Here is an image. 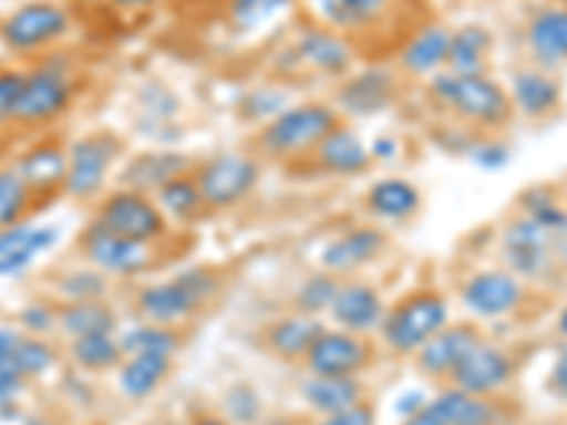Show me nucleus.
Wrapping results in <instances>:
<instances>
[{
	"instance_id": "f257e3e1",
	"label": "nucleus",
	"mask_w": 567,
	"mask_h": 425,
	"mask_svg": "<svg viewBox=\"0 0 567 425\" xmlns=\"http://www.w3.org/2000/svg\"><path fill=\"white\" fill-rule=\"evenodd\" d=\"M425 94L434 108L457 116L460 123L477 131H499L511 123L514 105L508 91L485 74H454L443 69L429 77Z\"/></svg>"
},
{
	"instance_id": "f03ea898",
	"label": "nucleus",
	"mask_w": 567,
	"mask_h": 425,
	"mask_svg": "<svg viewBox=\"0 0 567 425\" xmlns=\"http://www.w3.org/2000/svg\"><path fill=\"white\" fill-rule=\"evenodd\" d=\"M341 123L343 116L336 105L307 100V103L284 108L276 120L261 125L252 136V145H256V154L267 159L301 162L310 159L323 136L332 134Z\"/></svg>"
},
{
	"instance_id": "7ed1b4c3",
	"label": "nucleus",
	"mask_w": 567,
	"mask_h": 425,
	"mask_svg": "<svg viewBox=\"0 0 567 425\" xmlns=\"http://www.w3.org/2000/svg\"><path fill=\"white\" fill-rule=\"evenodd\" d=\"M221 281L210 267H187L165 281L145 283L136 292V312L142 321L159 323V326H179L190 321L216 298Z\"/></svg>"
},
{
	"instance_id": "20e7f679",
	"label": "nucleus",
	"mask_w": 567,
	"mask_h": 425,
	"mask_svg": "<svg viewBox=\"0 0 567 425\" xmlns=\"http://www.w3.org/2000/svg\"><path fill=\"white\" fill-rule=\"evenodd\" d=\"M452 310L449 298L437 290H414L389 307L381 323V338L394 354L414 357L423 343L432 341L440 329L449 326Z\"/></svg>"
},
{
	"instance_id": "39448f33",
	"label": "nucleus",
	"mask_w": 567,
	"mask_h": 425,
	"mask_svg": "<svg viewBox=\"0 0 567 425\" xmlns=\"http://www.w3.org/2000/svg\"><path fill=\"white\" fill-rule=\"evenodd\" d=\"M207 210H230L250 199L261 182V159L247 151H225L194 168Z\"/></svg>"
},
{
	"instance_id": "423d86ee",
	"label": "nucleus",
	"mask_w": 567,
	"mask_h": 425,
	"mask_svg": "<svg viewBox=\"0 0 567 425\" xmlns=\"http://www.w3.org/2000/svg\"><path fill=\"white\" fill-rule=\"evenodd\" d=\"M94 221L103 225L105 230L123 236V239L154 247L168 232V219H165V212L156 205L154 196L128 190V187H116V190L105 194L94 210Z\"/></svg>"
},
{
	"instance_id": "0eeeda50",
	"label": "nucleus",
	"mask_w": 567,
	"mask_h": 425,
	"mask_svg": "<svg viewBox=\"0 0 567 425\" xmlns=\"http://www.w3.org/2000/svg\"><path fill=\"white\" fill-rule=\"evenodd\" d=\"M120 154H123V142L111 131H94L71 142L63 194L71 199H94L103 194Z\"/></svg>"
},
{
	"instance_id": "6e6552de",
	"label": "nucleus",
	"mask_w": 567,
	"mask_h": 425,
	"mask_svg": "<svg viewBox=\"0 0 567 425\" xmlns=\"http://www.w3.org/2000/svg\"><path fill=\"white\" fill-rule=\"evenodd\" d=\"M503 258L508 270L516 278L530 283H548L559 278L550 256V232L534 221L530 216L519 212L514 221H508L503 232Z\"/></svg>"
},
{
	"instance_id": "1a4fd4ad",
	"label": "nucleus",
	"mask_w": 567,
	"mask_h": 425,
	"mask_svg": "<svg viewBox=\"0 0 567 425\" xmlns=\"http://www.w3.org/2000/svg\"><path fill=\"white\" fill-rule=\"evenodd\" d=\"M71 29L69 9L52 0H32L14 9L0 23V38L12 52H40L45 45L58 43Z\"/></svg>"
},
{
	"instance_id": "9d476101",
	"label": "nucleus",
	"mask_w": 567,
	"mask_h": 425,
	"mask_svg": "<svg viewBox=\"0 0 567 425\" xmlns=\"http://www.w3.org/2000/svg\"><path fill=\"white\" fill-rule=\"evenodd\" d=\"M74 103V83L63 65H40L27 71L23 89H20L18 105H14V120L23 125H40L49 120H58Z\"/></svg>"
},
{
	"instance_id": "9b49d317",
	"label": "nucleus",
	"mask_w": 567,
	"mask_h": 425,
	"mask_svg": "<svg viewBox=\"0 0 567 425\" xmlns=\"http://www.w3.org/2000/svg\"><path fill=\"white\" fill-rule=\"evenodd\" d=\"M80 250L91 267H97L105 276L136 278L154 267V245H140V241L123 239L116 232L105 230L103 225L91 221L80 236Z\"/></svg>"
},
{
	"instance_id": "f8f14e48",
	"label": "nucleus",
	"mask_w": 567,
	"mask_h": 425,
	"mask_svg": "<svg viewBox=\"0 0 567 425\" xmlns=\"http://www.w3.org/2000/svg\"><path fill=\"white\" fill-rule=\"evenodd\" d=\"M516 372H519V363H516L514 352L483 338L454 369L449 386H457L471 394H485V397H499V392L514 383Z\"/></svg>"
},
{
	"instance_id": "ddd939ff",
	"label": "nucleus",
	"mask_w": 567,
	"mask_h": 425,
	"mask_svg": "<svg viewBox=\"0 0 567 425\" xmlns=\"http://www.w3.org/2000/svg\"><path fill=\"white\" fill-rule=\"evenodd\" d=\"M312 23L343 34L354 43L392 18L398 0H298Z\"/></svg>"
},
{
	"instance_id": "4468645a",
	"label": "nucleus",
	"mask_w": 567,
	"mask_h": 425,
	"mask_svg": "<svg viewBox=\"0 0 567 425\" xmlns=\"http://www.w3.org/2000/svg\"><path fill=\"white\" fill-rule=\"evenodd\" d=\"M460 301L471 315L499 321L525 301V281L511 270H477L460 283Z\"/></svg>"
},
{
	"instance_id": "2eb2a0df",
	"label": "nucleus",
	"mask_w": 567,
	"mask_h": 425,
	"mask_svg": "<svg viewBox=\"0 0 567 425\" xmlns=\"http://www.w3.org/2000/svg\"><path fill=\"white\" fill-rule=\"evenodd\" d=\"M290 49L298 60V69H307L327 80H343L352 74L354 54H358V45L352 40L318 23L303 27Z\"/></svg>"
},
{
	"instance_id": "dca6fc26",
	"label": "nucleus",
	"mask_w": 567,
	"mask_h": 425,
	"mask_svg": "<svg viewBox=\"0 0 567 425\" xmlns=\"http://www.w3.org/2000/svg\"><path fill=\"white\" fill-rule=\"evenodd\" d=\"M372 357L367 335H354L347 329H323L316 346L303 357V366L321 377H361L372 366Z\"/></svg>"
},
{
	"instance_id": "f3484780",
	"label": "nucleus",
	"mask_w": 567,
	"mask_h": 425,
	"mask_svg": "<svg viewBox=\"0 0 567 425\" xmlns=\"http://www.w3.org/2000/svg\"><path fill=\"white\" fill-rule=\"evenodd\" d=\"M398 100V77L394 71L383 65H369V69L354 71L338 83L336 91V108L341 116H378Z\"/></svg>"
},
{
	"instance_id": "a211bd4d",
	"label": "nucleus",
	"mask_w": 567,
	"mask_h": 425,
	"mask_svg": "<svg viewBox=\"0 0 567 425\" xmlns=\"http://www.w3.org/2000/svg\"><path fill=\"white\" fill-rule=\"evenodd\" d=\"M386 245L389 239L381 227H349L341 236L327 241V247L321 250V270L332 272V276L358 272L372 265V261H378L386 252Z\"/></svg>"
},
{
	"instance_id": "6ab92c4d",
	"label": "nucleus",
	"mask_w": 567,
	"mask_h": 425,
	"mask_svg": "<svg viewBox=\"0 0 567 425\" xmlns=\"http://www.w3.org/2000/svg\"><path fill=\"white\" fill-rule=\"evenodd\" d=\"M483 332H480L474 323H449L432 338L429 343L417 349L414 354V363H417L420 372L432 381H449L454 369L460 366L465 354L483 341Z\"/></svg>"
},
{
	"instance_id": "aec40b11",
	"label": "nucleus",
	"mask_w": 567,
	"mask_h": 425,
	"mask_svg": "<svg viewBox=\"0 0 567 425\" xmlns=\"http://www.w3.org/2000/svg\"><path fill=\"white\" fill-rule=\"evenodd\" d=\"M386 310V301L372 283L341 281V290L329 307V318L338 323V329H347L354 335H369L374 329H381Z\"/></svg>"
},
{
	"instance_id": "412c9836",
	"label": "nucleus",
	"mask_w": 567,
	"mask_h": 425,
	"mask_svg": "<svg viewBox=\"0 0 567 425\" xmlns=\"http://www.w3.org/2000/svg\"><path fill=\"white\" fill-rule=\"evenodd\" d=\"M312 165L321 174L338 176V179H352V176H363L372 168V154L369 145L352 131L349 125H338L332 134L323 136V142L312 151Z\"/></svg>"
},
{
	"instance_id": "4be33fe9",
	"label": "nucleus",
	"mask_w": 567,
	"mask_h": 425,
	"mask_svg": "<svg viewBox=\"0 0 567 425\" xmlns=\"http://www.w3.org/2000/svg\"><path fill=\"white\" fill-rule=\"evenodd\" d=\"M187 170H194V162H190L187 154H182V151H142V154L131 156V159L125 162V168L120 170V187L154 196L165 182H171L174 176L187 174Z\"/></svg>"
},
{
	"instance_id": "5701e85b",
	"label": "nucleus",
	"mask_w": 567,
	"mask_h": 425,
	"mask_svg": "<svg viewBox=\"0 0 567 425\" xmlns=\"http://www.w3.org/2000/svg\"><path fill=\"white\" fill-rule=\"evenodd\" d=\"M449 43H452V29L440 23H423L414 29L398 49V69L409 77H432L445 69L449 60Z\"/></svg>"
},
{
	"instance_id": "b1692460",
	"label": "nucleus",
	"mask_w": 567,
	"mask_h": 425,
	"mask_svg": "<svg viewBox=\"0 0 567 425\" xmlns=\"http://www.w3.org/2000/svg\"><path fill=\"white\" fill-rule=\"evenodd\" d=\"M525 43L534 63L545 71L567 65V7H545L528 20Z\"/></svg>"
},
{
	"instance_id": "393cba45",
	"label": "nucleus",
	"mask_w": 567,
	"mask_h": 425,
	"mask_svg": "<svg viewBox=\"0 0 567 425\" xmlns=\"http://www.w3.org/2000/svg\"><path fill=\"white\" fill-rule=\"evenodd\" d=\"M508 97L514 111L525 114L528 120H545L559 108L561 85L550 71L528 65V69H516L511 74Z\"/></svg>"
},
{
	"instance_id": "a878e982",
	"label": "nucleus",
	"mask_w": 567,
	"mask_h": 425,
	"mask_svg": "<svg viewBox=\"0 0 567 425\" xmlns=\"http://www.w3.org/2000/svg\"><path fill=\"white\" fill-rule=\"evenodd\" d=\"M445 425H499L505 419L499 397L471 394L457 386H445L429 400Z\"/></svg>"
},
{
	"instance_id": "bb28decb",
	"label": "nucleus",
	"mask_w": 567,
	"mask_h": 425,
	"mask_svg": "<svg viewBox=\"0 0 567 425\" xmlns=\"http://www.w3.org/2000/svg\"><path fill=\"white\" fill-rule=\"evenodd\" d=\"M14 170L27 182L32 196L54 194V190L60 194L69 174V151L60 142H40L14 162Z\"/></svg>"
},
{
	"instance_id": "cd10ccee",
	"label": "nucleus",
	"mask_w": 567,
	"mask_h": 425,
	"mask_svg": "<svg viewBox=\"0 0 567 425\" xmlns=\"http://www.w3.org/2000/svg\"><path fill=\"white\" fill-rule=\"evenodd\" d=\"M323 323L303 312H292V315H281L276 321L267 323L265 329V346L267 352L281 357V361H303L316 341L321 338Z\"/></svg>"
},
{
	"instance_id": "c85d7f7f",
	"label": "nucleus",
	"mask_w": 567,
	"mask_h": 425,
	"mask_svg": "<svg viewBox=\"0 0 567 425\" xmlns=\"http://www.w3.org/2000/svg\"><path fill=\"white\" fill-rule=\"evenodd\" d=\"M420 205V190L403 176H383L374 182L367 194V207L374 219L383 221H406L417 216Z\"/></svg>"
},
{
	"instance_id": "c756f323",
	"label": "nucleus",
	"mask_w": 567,
	"mask_h": 425,
	"mask_svg": "<svg viewBox=\"0 0 567 425\" xmlns=\"http://www.w3.org/2000/svg\"><path fill=\"white\" fill-rule=\"evenodd\" d=\"M174 369V357H159V354H131L120 363L116 377H120V388L128 400H148L159 392V386L171 377Z\"/></svg>"
},
{
	"instance_id": "7c9ffc66",
	"label": "nucleus",
	"mask_w": 567,
	"mask_h": 425,
	"mask_svg": "<svg viewBox=\"0 0 567 425\" xmlns=\"http://www.w3.org/2000/svg\"><path fill=\"white\" fill-rule=\"evenodd\" d=\"M494 49V34L480 23H465L452 29V43H449V60L445 69L454 74H485Z\"/></svg>"
},
{
	"instance_id": "2f4dec72",
	"label": "nucleus",
	"mask_w": 567,
	"mask_h": 425,
	"mask_svg": "<svg viewBox=\"0 0 567 425\" xmlns=\"http://www.w3.org/2000/svg\"><path fill=\"white\" fill-rule=\"evenodd\" d=\"M301 397L312 412L327 417V414L343 412V408L361 403L363 383L361 377H321V374H310L301 383Z\"/></svg>"
},
{
	"instance_id": "473e14b6",
	"label": "nucleus",
	"mask_w": 567,
	"mask_h": 425,
	"mask_svg": "<svg viewBox=\"0 0 567 425\" xmlns=\"http://www.w3.org/2000/svg\"><path fill=\"white\" fill-rule=\"evenodd\" d=\"M154 199L162 207V212H165V219L174 221V225H196L205 212H210L205 199H202L194 170H187V174L165 182L154 194Z\"/></svg>"
},
{
	"instance_id": "72a5a7b5",
	"label": "nucleus",
	"mask_w": 567,
	"mask_h": 425,
	"mask_svg": "<svg viewBox=\"0 0 567 425\" xmlns=\"http://www.w3.org/2000/svg\"><path fill=\"white\" fill-rule=\"evenodd\" d=\"M58 326L69 338L105 335V332H116V312L103 298H97V301H65L58 310Z\"/></svg>"
},
{
	"instance_id": "f704fd0d",
	"label": "nucleus",
	"mask_w": 567,
	"mask_h": 425,
	"mask_svg": "<svg viewBox=\"0 0 567 425\" xmlns=\"http://www.w3.org/2000/svg\"><path fill=\"white\" fill-rule=\"evenodd\" d=\"M125 357L131 354H159V357H174L182 349V335L176 326H159V323L142 321L136 326L125 329L120 335Z\"/></svg>"
},
{
	"instance_id": "c9c22d12",
	"label": "nucleus",
	"mask_w": 567,
	"mask_h": 425,
	"mask_svg": "<svg viewBox=\"0 0 567 425\" xmlns=\"http://www.w3.org/2000/svg\"><path fill=\"white\" fill-rule=\"evenodd\" d=\"M71 361L85 372H111V369H120L125 354L116 332H105V335L71 338Z\"/></svg>"
},
{
	"instance_id": "e433bc0d",
	"label": "nucleus",
	"mask_w": 567,
	"mask_h": 425,
	"mask_svg": "<svg viewBox=\"0 0 567 425\" xmlns=\"http://www.w3.org/2000/svg\"><path fill=\"white\" fill-rule=\"evenodd\" d=\"M298 0H230L227 3V18L241 32H256V29L270 27L272 20L290 12Z\"/></svg>"
},
{
	"instance_id": "4c0bfd02",
	"label": "nucleus",
	"mask_w": 567,
	"mask_h": 425,
	"mask_svg": "<svg viewBox=\"0 0 567 425\" xmlns=\"http://www.w3.org/2000/svg\"><path fill=\"white\" fill-rule=\"evenodd\" d=\"M338 290H341V281L332 272L321 270L312 272L310 278H303L296 290V312H303V315H323L329 312L332 301H336Z\"/></svg>"
},
{
	"instance_id": "58836bf2",
	"label": "nucleus",
	"mask_w": 567,
	"mask_h": 425,
	"mask_svg": "<svg viewBox=\"0 0 567 425\" xmlns=\"http://www.w3.org/2000/svg\"><path fill=\"white\" fill-rule=\"evenodd\" d=\"M290 91L281 89V85H261V89H252L250 94L239 100V114L245 116L250 125H261L276 120L284 108H290Z\"/></svg>"
},
{
	"instance_id": "ea45409f",
	"label": "nucleus",
	"mask_w": 567,
	"mask_h": 425,
	"mask_svg": "<svg viewBox=\"0 0 567 425\" xmlns=\"http://www.w3.org/2000/svg\"><path fill=\"white\" fill-rule=\"evenodd\" d=\"M32 199V190L27 187V182L20 179L18 170L0 168V230L20 225V219L27 216Z\"/></svg>"
},
{
	"instance_id": "a19ab883",
	"label": "nucleus",
	"mask_w": 567,
	"mask_h": 425,
	"mask_svg": "<svg viewBox=\"0 0 567 425\" xmlns=\"http://www.w3.org/2000/svg\"><path fill=\"white\" fill-rule=\"evenodd\" d=\"M52 363H54V349L45 341H40V338L29 335L18 341V346H14L12 352V361H9V369H12L18 377L29 381V377H40L43 372H49Z\"/></svg>"
},
{
	"instance_id": "79ce46f5",
	"label": "nucleus",
	"mask_w": 567,
	"mask_h": 425,
	"mask_svg": "<svg viewBox=\"0 0 567 425\" xmlns=\"http://www.w3.org/2000/svg\"><path fill=\"white\" fill-rule=\"evenodd\" d=\"M58 292L63 296V301H97L109 292V281L97 267H83V270H71L60 276Z\"/></svg>"
},
{
	"instance_id": "37998d69",
	"label": "nucleus",
	"mask_w": 567,
	"mask_h": 425,
	"mask_svg": "<svg viewBox=\"0 0 567 425\" xmlns=\"http://www.w3.org/2000/svg\"><path fill=\"white\" fill-rule=\"evenodd\" d=\"M261 414H265L261 397L247 383H236L221 397V417L230 419L233 425H256L261 419Z\"/></svg>"
},
{
	"instance_id": "c03bdc74",
	"label": "nucleus",
	"mask_w": 567,
	"mask_h": 425,
	"mask_svg": "<svg viewBox=\"0 0 567 425\" xmlns=\"http://www.w3.org/2000/svg\"><path fill=\"white\" fill-rule=\"evenodd\" d=\"M54 241H58V230H54V227H38L34 239L29 241L27 247H20L18 252H9V256L0 258V276H18V272H23L32 265L34 258L43 250H49Z\"/></svg>"
},
{
	"instance_id": "a18cd8bd",
	"label": "nucleus",
	"mask_w": 567,
	"mask_h": 425,
	"mask_svg": "<svg viewBox=\"0 0 567 425\" xmlns=\"http://www.w3.org/2000/svg\"><path fill=\"white\" fill-rule=\"evenodd\" d=\"M471 162L477 165L480 170H503L511 162V148L503 139H494V136H483V139H474V145L468 148Z\"/></svg>"
},
{
	"instance_id": "49530a36",
	"label": "nucleus",
	"mask_w": 567,
	"mask_h": 425,
	"mask_svg": "<svg viewBox=\"0 0 567 425\" xmlns=\"http://www.w3.org/2000/svg\"><path fill=\"white\" fill-rule=\"evenodd\" d=\"M23 71L3 69L0 71V125L14 120V105H18L20 89H23Z\"/></svg>"
},
{
	"instance_id": "de8ad7c7",
	"label": "nucleus",
	"mask_w": 567,
	"mask_h": 425,
	"mask_svg": "<svg viewBox=\"0 0 567 425\" xmlns=\"http://www.w3.org/2000/svg\"><path fill=\"white\" fill-rule=\"evenodd\" d=\"M20 326L32 332L34 338L45 335V332H52L58 326V310L45 307V303H29L27 310L20 312Z\"/></svg>"
},
{
	"instance_id": "09e8293b",
	"label": "nucleus",
	"mask_w": 567,
	"mask_h": 425,
	"mask_svg": "<svg viewBox=\"0 0 567 425\" xmlns=\"http://www.w3.org/2000/svg\"><path fill=\"white\" fill-rule=\"evenodd\" d=\"M318 425H378V412H374L372 403L361 400V403H354V406L343 408V412L327 414Z\"/></svg>"
},
{
	"instance_id": "8fccbe9b",
	"label": "nucleus",
	"mask_w": 567,
	"mask_h": 425,
	"mask_svg": "<svg viewBox=\"0 0 567 425\" xmlns=\"http://www.w3.org/2000/svg\"><path fill=\"white\" fill-rule=\"evenodd\" d=\"M34 232H38V227L23 225V221L12 227H3L0 230V258L9 256V252H18L20 247H27L34 239Z\"/></svg>"
},
{
	"instance_id": "3c124183",
	"label": "nucleus",
	"mask_w": 567,
	"mask_h": 425,
	"mask_svg": "<svg viewBox=\"0 0 567 425\" xmlns=\"http://www.w3.org/2000/svg\"><path fill=\"white\" fill-rule=\"evenodd\" d=\"M23 377L12 372L9 366H0V417L12 408V403L18 400L20 388H23Z\"/></svg>"
},
{
	"instance_id": "603ef678",
	"label": "nucleus",
	"mask_w": 567,
	"mask_h": 425,
	"mask_svg": "<svg viewBox=\"0 0 567 425\" xmlns=\"http://www.w3.org/2000/svg\"><path fill=\"white\" fill-rule=\"evenodd\" d=\"M548 232H550V256H554L556 272H559V278H567V219Z\"/></svg>"
},
{
	"instance_id": "864d4df0",
	"label": "nucleus",
	"mask_w": 567,
	"mask_h": 425,
	"mask_svg": "<svg viewBox=\"0 0 567 425\" xmlns=\"http://www.w3.org/2000/svg\"><path fill=\"white\" fill-rule=\"evenodd\" d=\"M369 154H372V162H394L400 156V142L394 136H378V139L369 145Z\"/></svg>"
},
{
	"instance_id": "5fc2aeb1",
	"label": "nucleus",
	"mask_w": 567,
	"mask_h": 425,
	"mask_svg": "<svg viewBox=\"0 0 567 425\" xmlns=\"http://www.w3.org/2000/svg\"><path fill=\"white\" fill-rule=\"evenodd\" d=\"M550 388H554L561 400L567 397V343L559 349V357H556L554 369H550Z\"/></svg>"
},
{
	"instance_id": "6e6d98bb",
	"label": "nucleus",
	"mask_w": 567,
	"mask_h": 425,
	"mask_svg": "<svg viewBox=\"0 0 567 425\" xmlns=\"http://www.w3.org/2000/svg\"><path fill=\"white\" fill-rule=\"evenodd\" d=\"M425 403H429V400L423 397V392H403L398 400H394V414H400V417L406 419L409 414L420 412Z\"/></svg>"
},
{
	"instance_id": "4d7b16f0",
	"label": "nucleus",
	"mask_w": 567,
	"mask_h": 425,
	"mask_svg": "<svg viewBox=\"0 0 567 425\" xmlns=\"http://www.w3.org/2000/svg\"><path fill=\"white\" fill-rule=\"evenodd\" d=\"M20 338L23 335H18L14 329L0 326V366H9V361H12V352H14V346H18Z\"/></svg>"
},
{
	"instance_id": "13d9d810",
	"label": "nucleus",
	"mask_w": 567,
	"mask_h": 425,
	"mask_svg": "<svg viewBox=\"0 0 567 425\" xmlns=\"http://www.w3.org/2000/svg\"><path fill=\"white\" fill-rule=\"evenodd\" d=\"M403 425H445V423H443V419H440V414L434 412V408L429 406V403H425V406L420 408V412L409 414V417L403 419Z\"/></svg>"
},
{
	"instance_id": "bf43d9fd",
	"label": "nucleus",
	"mask_w": 567,
	"mask_h": 425,
	"mask_svg": "<svg viewBox=\"0 0 567 425\" xmlns=\"http://www.w3.org/2000/svg\"><path fill=\"white\" fill-rule=\"evenodd\" d=\"M109 3L116 9H125V12H136V9L159 7V3H165V0H109Z\"/></svg>"
},
{
	"instance_id": "052dcab7",
	"label": "nucleus",
	"mask_w": 567,
	"mask_h": 425,
	"mask_svg": "<svg viewBox=\"0 0 567 425\" xmlns=\"http://www.w3.org/2000/svg\"><path fill=\"white\" fill-rule=\"evenodd\" d=\"M187 425H233V423L216 412H194L190 414V423Z\"/></svg>"
},
{
	"instance_id": "680f3d73",
	"label": "nucleus",
	"mask_w": 567,
	"mask_h": 425,
	"mask_svg": "<svg viewBox=\"0 0 567 425\" xmlns=\"http://www.w3.org/2000/svg\"><path fill=\"white\" fill-rule=\"evenodd\" d=\"M556 335H559L561 341H567V303L561 307L559 315H556Z\"/></svg>"
},
{
	"instance_id": "e2e57ef3",
	"label": "nucleus",
	"mask_w": 567,
	"mask_h": 425,
	"mask_svg": "<svg viewBox=\"0 0 567 425\" xmlns=\"http://www.w3.org/2000/svg\"><path fill=\"white\" fill-rule=\"evenodd\" d=\"M256 425H298V423L292 417H270V419L261 417Z\"/></svg>"
},
{
	"instance_id": "0e129e2a",
	"label": "nucleus",
	"mask_w": 567,
	"mask_h": 425,
	"mask_svg": "<svg viewBox=\"0 0 567 425\" xmlns=\"http://www.w3.org/2000/svg\"><path fill=\"white\" fill-rule=\"evenodd\" d=\"M154 425H182V423H174V419H159V423H154Z\"/></svg>"
},
{
	"instance_id": "69168bd1",
	"label": "nucleus",
	"mask_w": 567,
	"mask_h": 425,
	"mask_svg": "<svg viewBox=\"0 0 567 425\" xmlns=\"http://www.w3.org/2000/svg\"><path fill=\"white\" fill-rule=\"evenodd\" d=\"M565 403H567V397H565Z\"/></svg>"
}]
</instances>
